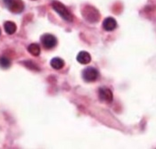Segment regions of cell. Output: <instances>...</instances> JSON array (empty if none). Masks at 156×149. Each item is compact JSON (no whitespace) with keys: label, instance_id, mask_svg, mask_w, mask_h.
<instances>
[{"label":"cell","instance_id":"obj_9","mask_svg":"<svg viewBox=\"0 0 156 149\" xmlns=\"http://www.w3.org/2000/svg\"><path fill=\"white\" fill-rule=\"evenodd\" d=\"M50 64H51V67L55 70H61L64 67V61L62 59V58H59V57H55L51 60L50 62Z\"/></svg>","mask_w":156,"mask_h":149},{"label":"cell","instance_id":"obj_10","mask_svg":"<svg viewBox=\"0 0 156 149\" xmlns=\"http://www.w3.org/2000/svg\"><path fill=\"white\" fill-rule=\"evenodd\" d=\"M4 27H5V32H6L7 34H9V35H12L13 33H15L16 29H17L16 24H15L14 23H12V22H6V23H5V25H4Z\"/></svg>","mask_w":156,"mask_h":149},{"label":"cell","instance_id":"obj_6","mask_svg":"<svg viewBox=\"0 0 156 149\" xmlns=\"http://www.w3.org/2000/svg\"><path fill=\"white\" fill-rule=\"evenodd\" d=\"M98 97L102 101H105L106 103H111L113 99L112 90L107 87H100L98 90Z\"/></svg>","mask_w":156,"mask_h":149},{"label":"cell","instance_id":"obj_2","mask_svg":"<svg viewBox=\"0 0 156 149\" xmlns=\"http://www.w3.org/2000/svg\"><path fill=\"white\" fill-rule=\"evenodd\" d=\"M82 14H83L85 19L87 21H88L89 23H97L100 18L98 11L91 5L85 6L82 10Z\"/></svg>","mask_w":156,"mask_h":149},{"label":"cell","instance_id":"obj_1","mask_svg":"<svg viewBox=\"0 0 156 149\" xmlns=\"http://www.w3.org/2000/svg\"><path fill=\"white\" fill-rule=\"evenodd\" d=\"M52 6L55 9V11L57 12L63 20H65L67 22H72L73 21L72 14L61 2H59V1H53L52 2Z\"/></svg>","mask_w":156,"mask_h":149},{"label":"cell","instance_id":"obj_14","mask_svg":"<svg viewBox=\"0 0 156 149\" xmlns=\"http://www.w3.org/2000/svg\"><path fill=\"white\" fill-rule=\"evenodd\" d=\"M0 35H1V30H0Z\"/></svg>","mask_w":156,"mask_h":149},{"label":"cell","instance_id":"obj_13","mask_svg":"<svg viewBox=\"0 0 156 149\" xmlns=\"http://www.w3.org/2000/svg\"><path fill=\"white\" fill-rule=\"evenodd\" d=\"M24 65H25L27 68L30 69V70L39 71V67H38L33 61H25V62H24Z\"/></svg>","mask_w":156,"mask_h":149},{"label":"cell","instance_id":"obj_7","mask_svg":"<svg viewBox=\"0 0 156 149\" xmlns=\"http://www.w3.org/2000/svg\"><path fill=\"white\" fill-rule=\"evenodd\" d=\"M103 28L106 31H112L117 28V22L112 17H107L103 22Z\"/></svg>","mask_w":156,"mask_h":149},{"label":"cell","instance_id":"obj_3","mask_svg":"<svg viewBox=\"0 0 156 149\" xmlns=\"http://www.w3.org/2000/svg\"><path fill=\"white\" fill-rule=\"evenodd\" d=\"M99 76V72L94 67H87L82 72V78L87 82L96 81Z\"/></svg>","mask_w":156,"mask_h":149},{"label":"cell","instance_id":"obj_11","mask_svg":"<svg viewBox=\"0 0 156 149\" xmlns=\"http://www.w3.org/2000/svg\"><path fill=\"white\" fill-rule=\"evenodd\" d=\"M28 51L33 56H38L40 55V48L37 44H35V43H32L28 47Z\"/></svg>","mask_w":156,"mask_h":149},{"label":"cell","instance_id":"obj_5","mask_svg":"<svg viewBox=\"0 0 156 149\" xmlns=\"http://www.w3.org/2000/svg\"><path fill=\"white\" fill-rule=\"evenodd\" d=\"M41 42L46 49H52L57 45V38L52 34H44L41 37Z\"/></svg>","mask_w":156,"mask_h":149},{"label":"cell","instance_id":"obj_12","mask_svg":"<svg viewBox=\"0 0 156 149\" xmlns=\"http://www.w3.org/2000/svg\"><path fill=\"white\" fill-rule=\"evenodd\" d=\"M0 66L4 69H7L11 66V61L7 57H1L0 58Z\"/></svg>","mask_w":156,"mask_h":149},{"label":"cell","instance_id":"obj_4","mask_svg":"<svg viewBox=\"0 0 156 149\" xmlns=\"http://www.w3.org/2000/svg\"><path fill=\"white\" fill-rule=\"evenodd\" d=\"M8 9L14 13H20L24 9V4L22 0H4Z\"/></svg>","mask_w":156,"mask_h":149},{"label":"cell","instance_id":"obj_8","mask_svg":"<svg viewBox=\"0 0 156 149\" xmlns=\"http://www.w3.org/2000/svg\"><path fill=\"white\" fill-rule=\"evenodd\" d=\"M77 61L81 64H87L91 61V55L86 51H81L77 55Z\"/></svg>","mask_w":156,"mask_h":149}]
</instances>
